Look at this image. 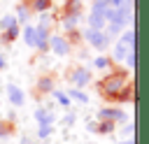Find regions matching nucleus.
Wrapping results in <instances>:
<instances>
[{"mask_svg": "<svg viewBox=\"0 0 149 144\" xmlns=\"http://www.w3.org/2000/svg\"><path fill=\"white\" fill-rule=\"evenodd\" d=\"M109 5V0H93V7H100V9H105Z\"/></svg>", "mask_w": 149, "mask_h": 144, "instance_id": "obj_25", "label": "nucleus"}, {"mask_svg": "<svg viewBox=\"0 0 149 144\" xmlns=\"http://www.w3.org/2000/svg\"><path fill=\"white\" fill-rule=\"evenodd\" d=\"M16 23H19L16 14H7V16H2V19H0V33L9 30V28H12V26H16Z\"/></svg>", "mask_w": 149, "mask_h": 144, "instance_id": "obj_13", "label": "nucleus"}, {"mask_svg": "<svg viewBox=\"0 0 149 144\" xmlns=\"http://www.w3.org/2000/svg\"><path fill=\"white\" fill-rule=\"evenodd\" d=\"M7 95H9V102L14 105V107H21L23 105V91L16 86V84H7Z\"/></svg>", "mask_w": 149, "mask_h": 144, "instance_id": "obj_8", "label": "nucleus"}, {"mask_svg": "<svg viewBox=\"0 0 149 144\" xmlns=\"http://www.w3.org/2000/svg\"><path fill=\"white\" fill-rule=\"evenodd\" d=\"M93 65H95L98 70H105V67H109V60H107L105 56H98V58L93 60Z\"/></svg>", "mask_w": 149, "mask_h": 144, "instance_id": "obj_22", "label": "nucleus"}, {"mask_svg": "<svg viewBox=\"0 0 149 144\" xmlns=\"http://www.w3.org/2000/svg\"><path fill=\"white\" fill-rule=\"evenodd\" d=\"M130 51H135V30H133V26L126 28L123 35L119 37V42H116V46H114V51H112V58H114V60H126V56H128Z\"/></svg>", "mask_w": 149, "mask_h": 144, "instance_id": "obj_2", "label": "nucleus"}, {"mask_svg": "<svg viewBox=\"0 0 149 144\" xmlns=\"http://www.w3.org/2000/svg\"><path fill=\"white\" fill-rule=\"evenodd\" d=\"M51 93H54V98L61 102V107H70V95H68V93H63V91H58V88H54Z\"/></svg>", "mask_w": 149, "mask_h": 144, "instance_id": "obj_17", "label": "nucleus"}, {"mask_svg": "<svg viewBox=\"0 0 149 144\" xmlns=\"http://www.w3.org/2000/svg\"><path fill=\"white\" fill-rule=\"evenodd\" d=\"M49 49L56 56H68L70 53V39L65 35H49Z\"/></svg>", "mask_w": 149, "mask_h": 144, "instance_id": "obj_4", "label": "nucleus"}, {"mask_svg": "<svg viewBox=\"0 0 149 144\" xmlns=\"http://www.w3.org/2000/svg\"><path fill=\"white\" fill-rule=\"evenodd\" d=\"M70 81H72L77 88L91 84V70H86V67H74V70L70 72Z\"/></svg>", "mask_w": 149, "mask_h": 144, "instance_id": "obj_7", "label": "nucleus"}, {"mask_svg": "<svg viewBox=\"0 0 149 144\" xmlns=\"http://www.w3.org/2000/svg\"><path fill=\"white\" fill-rule=\"evenodd\" d=\"M5 65H7V63H5V56H2V51H0V70H5Z\"/></svg>", "mask_w": 149, "mask_h": 144, "instance_id": "obj_28", "label": "nucleus"}, {"mask_svg": "<svg viewBox=\"0 0 149 144\" xmlns=\"http://www.w3.org/2000/svg\"><path fill=\"white\" fill-rule=\"evenodd\" d=\"M9 132H12V130H9V125H7L5 121H0V137H7Z\"/></svg>", "mask_w": 149, "mask_h": 144, "instance_id": "obj_24", "label": "nucleus"}, {"mask_svg": "<svg viewBox=\"0 0 149 144\" xmlns=\"http://www.w3.org/2000/svg\"><path fill=\"white\" fill-rule=\"evenodd\" d=\"M105 9H107V7H105ZM105 9H100V7H93V9H91V14H88V26H91V28L105 30V26H107V16H105Z\"/></svg>", "mask_w": 149, "mask_h": 144, "instance_id": "obj_6", "label": "nucleus"}, {"mask_svg": "<svg viewBox=\"0 0 149 144\" xmlns=\"http://www.w3.org/2000/svg\"><path fill=\"white\" fill-rule=\"evenodd\" d=\"M51 2H54V0H33L30 7H33V12H47V9L51 7Z\"/></svg>", "mask_w": 149, "mask_h": 144, "instance_id": "obj_16", "label": "nucleus"}, {"mask_svg": "<svg viewBox=\"0 0 149 144\" xmlns=\"http://www.w3.org/2000/svg\"><path fill=\"white\" fill-rule=\"evenodd\" d=\"M126 67H128V70H135V51H130V53L126 56Z\"/></svg>", "mask_w": 149, "mask_h": 144, "instance_id": "obj_23", "label": "nucleus"}, {"mask_svg": "<svg viewBox=\"0 0 149 144\" xmlns=\"http://www.w3.org/2000/svg\"><path fill=\"white\" fill-rule=\"evenodd\" d=\"M16 19H19V23H23V21L28 19V5H19V9H16Z\"/></svg>", "mask_w": 149, "mask_h": 144, "instance_id": "obj_21", "label": "nucleus"}, {"mask_svg": "<svg viewBox=\"0 0 149 144\" xmlns=\"http://www.w3.org/2000/svg\"><path fill=\"white\" fill-rule=\"evenodd\" d=\"M119 144H135V142H133V137H130V139H123V142H119Z\"/></svg>", "mask_w": 149, "mask_h": 144, "instance_id": "obj_29", "label": "nucleus"}, {"mask_svg": "<svg viewBox=\"0 0 149 144\" xmlns=\"http://www.w3.org/2000/svg\"><path fill=\"white\" fill-rule=\"evenodd\" d=\"M51 132H54V123H40V128H37V137L40 139H47Z\"/></svg>", "mask_w": 149, "mask_h": 144, "instance_id": "obj_15", "label": "nucleus"}, {"mask_svg": "<svg viewBox=\"0 0 149 144\" xmlns=\"http://www.w3.org/2000/svg\"><path fill=\"white\" fill-rule=\"evenodd\" d=\"M74 123V114H68L65 118H63V125H72Z\"/></svg>", "mask_w": 149, "mask_h": 144, "instance_id": "obj_26", "label": "nucleus"}, {"mask_svg": "<svg viewBox=\"0 0 149 144\" xmlns=\"http://www.w3.org/2000/svg\"><path fill=\"white\" fill-rule=\"evenodd\" d=\"M23 42L30 49H37V26H26L23 28Z\"/></svg>", "mask_w": 149, "mask_h": 144, "instance_id": "obj_9", "label": "nucleus"}, {"mask_svg": "<svg viewBox=\"0 0 149 144\" xmlns=\"http://www.w3.org/2000/svg\"><path fill=\"white\" fill-rule=\"evenodd\" d=\"M121 30H123V28H121V26H116V23H107V26H105V33H107V37H109V39H112V37H116Z\"/></svg>", "mask_w": 149, "mask_h": 144, "instance_id": "obj_19", "label": "nucleus"}, {"mask_svg": "<svg viewBox=\"0 0 149 144\" xmlns=\"http://www.w3.org/2000/svg\"><path fill=\"white\" fill-rule=\"evenodd\" d=\"M51 86H54L51 77H42V79H37V91H40V93H49Z\"/></svg>", "mask_w": 149, "mask_h": 144, "instance_id": "obj_14", "label": "nucleus"}, {"mask_svg": "<svg viewBox=\"0 0 149 144\" xmlns=\"http://www.w3.org/2000/svg\"><path fill=\"white\" fill-rule=\"evenodd\" d=\"M123 2H126V0H109V5H107V7H112V9H116V7H121Z\"/></svg>", "mask_w": 149, "mask_h": 144, "instance_id": "obj_27", "label": "nucleus"}, {"mask_svg": "<svg viewBox=\"0 0 149 144\" xmlns=\"http://www.w3.org/2000/svg\"><path fill=\"white\" fill-rule=\"evenodd\" d=\"M68 95H70V100H74V102H81V105H86V102H88V95H86L81 88H70V91H68Z\"/></svg>", "mask_w": 149, "mask_h": 144, "instance_id": "obj_12", "label": "nucleus"}, {"mask_svg": "<svg viewBox=\"0 0 149 144\" xmlns=\"http://www.w3.org/2000/svg\"><path fill=\"white\" fill-rule=\"evenodd\" d=\"M98 118L100 121H126V111L123 109H119V107H102L100 111H98Z\"/></svg>", "mask_w": 149, "mask_h": 144, "instance_id": "obj_5", "label": "nucleus"}, {"mask_svg": "<svg viewBox=\"0 0 149 144\" xmlns=\"http://www.w3.org/2000/svg\"><path fill=\"white\" fill-rule=\"evenodd\" d=\"M84 37H86V42H88L91 46H95V49H107V46H109V37H107L105 30H98V28H91V26H88V30L84 33Z\"/></svg>", "mask_w": 149, "mask_h": 144, "instance_id": "obj_3", "label": "nucleus"}, {"mask_svg": "<svg viewBox=\"0 0 149 144\" xmlns=\"http://www.w3.org/2000/svg\"><path fill=\"white\" fill-rule=\"evenodd\" d=\"M35 121L37 123H54L56 121V114L51 109H47V107H37L35 109Z\"/></svg>", "mask_w": 149, "mask_h": 144, "instance_id": "obj_10", "label": "nucleus"}, {"mask_svg": "<svg viewBox=\"0 0 149 144\" xmlns=\"http://www.w3.org/2000/svg\"><path fill=\"white\" fill-rule=\"evenodd\" d=\"M77 23H79V14H70V12L63 14V26H65L68 33H72V30L77 28Z\"/></svg>", "mask_w": 149, "mask_h": 144, "instance_id": "obj_11", "label": "nucleus"}, {"mask_svg": "<svg viewBox=\"0 0 149 144\" xmlns=\"http://www.w3.org/2000/svg\"><path fill=\"white\" fill-rule=\"evenodd\" d=\"M16 37H19V23L2 33V42H12V39H16Z\"/></svg>", "mask_w": 149, "mask_h": 144, "instance_id": "obj_18", "label": "nucleus"}, {"mask_svg": "<svg viewBox=\"0 0 149 144\" xmlns=\"http://www.w3.org/2000/svg\"><path fill=\"white\" fill-rule=\"evenodd\" d=\"M126 86H128V74H126V72H112V74H107V77L98 84L100 93H102L107 100H116Z\"/></svg>", "mask_w": 149, "mask_h": 144, "instance_id": "obj_1", "label": "nucleus"}, {"mask_svg": "<svg viewBox=\"0 0 149 144\" xmlns=\"http://www.w3.org/2000/svg\"><path fill=\"white\" fill-rule=\"evenodd\" d=\"M130 98H133V86H130V84H128V86H126V88H123V91H121V95H119V98H116V102H128V100H130Z\"/></svg>", "mask_w": 149, "mask_h": 144, "instance_id": "obj_20", "label": "nucleus"}]
</instances>
